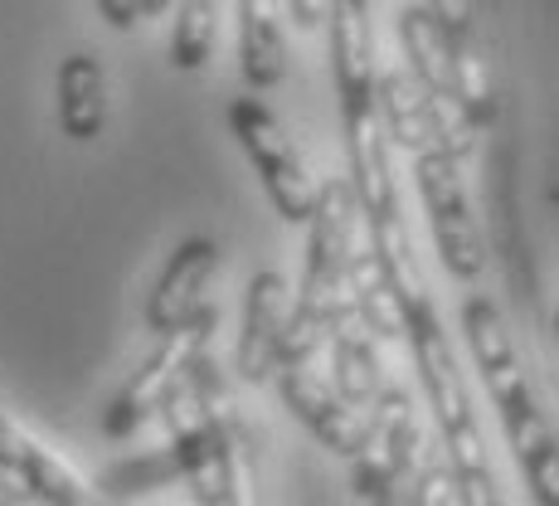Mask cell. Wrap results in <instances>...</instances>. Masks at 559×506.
<instances>
[{"label":"cell","mask_w":559,"mask_h":506,"mask_svg":"<svg viewBox=\"0 0 559 506\" xmlns=\"http://www.w3.org/2000/svg\"><path fill=\"white\" fill-rule=\"evenodd\" d=\"M424 424L404 390H380L365 414V438L356 448V492L370 502H394L400 487L424 468Z\"/></svg>","instance_id":"cell-1"},{"label":"cell","mask_w":559,"mask_h":506,"mask_svg":"<svg viewBox=\"0 0 559 506\" xmlns=\"http://www.w3.org/2000/svg\"><path fill=\"white\" fill-rule=\"evenodd\" d=\"M214 321H219V311L204 303L195 317L186 321V327L160 331V346L146 355V365L132 375V380H127V390L112 400V409H107V424H103L107 434H112V438H127V434H136V428H142L152 414H160V404H166L170 395L186 385L190 365H195L200 355L210 351Z\"/></svg>","instance_id":"cell-2"},{"label":"cell","mask_w":559,"mask_h":506,"mask_svg":"<svg viewBox=\"0 0 559 506\" xmlns=\"http://www.w3.org/2000/svg\"><path fill=\"white\" fill-rule=\"evenodd\" d=\"M229 127H234V137H239V146L249 152L253 170L263 176V190H267V200H273V210L283 214L287 224H307L311 204H317V180H311L297 142L283 132V122L258 98H234Z\"/></svg>","instance_id":"cell-3"},{"label":"cell","mask_w":559,"mask_h":506,"mask_svg":"<svg viewBox=\"0 0 559 506\" xmlns=\"http://www.w3.org/2000/svg\"><path fill=\"white\" fill-rule=\"evenodd\" d=\"M414 170H418V196L428 204V224H433L443 268L453 278H477L481 268H487V249H481V230H477V220H472L467 190H462L457 156L418 152Z\"/></svg>","instance_id":"cell-4"},{"label":"cell","mask_w":559,"mask_h":506,"mask_svg":"<svg viewBox=\"0 0 559 506\" xmlns=\"http://www.w3.org/2000/svg\"><path fill=\"white\" fill-rule=\"evenodd\" d=\"M311 361L302 365H277V390H283L287 409L341 458H356L360 438H365V409L341 400V390L331 380H321L317 370H307Z\"/></svg>","instance_id":"cell-5"},{"label":"cell","mask_w":559,"mask_h":506,"mask_svg":"<svg viewBox=\"0 0 559 506\" xmlns=\"http://www.w3.org/2000/svg\"><path fill=\"white\" fill-rule=\"evenodd\" d=\"M404 337L414 346V365H418V380H424L428 400H433V414H438V428H462V424H477L472 414V390L457 370V355L448 346L443 327H438V311L433 303L428 307H414L404 321Z\"/></svg>","instance_id":"cell-6"},{"label":"cell","mask_w":559,"mask_h":506,"mask_svg":"<svg viewBox=\"0 0 559 506\" xmlns=\"http://www.w3.org/2000/svg\"><path fill=\"white\" fill-rule=\"evenodd\" d=\"M287 317H293V287H287V278L273 273V268L253 273L249 278V297H243L239 351H234V365H239V375L249 385L273 380L277 351H283Z\"/></svg>","instance_id":"cell-7"},{"label":"cell","mask_w":559,"mask_h":506,"mask_svg":"<svg viewBox=\"0 0 559 506\" xmlns=\"http://www.w3.org/2000/svg\"><path fill=\"white\" fill-rule=\"evenodd\" d=\"M214 273H219V244L214 239H186L170 263L160 268L152 297H146V327L156 331H176L186 327L190 317L204 307V293H210Z\"/></svg>","instance_id":"cell-8"},{"label":"cell","mask_w":559,"mask_h":506,"mask_svg":"<svg viewBox=\"0 0 559 506\" xmlns=\"http://www.w3.org/2000/svg\"><path fill=\"white\" fill-rule=\"evenodd\" d=\"M346 117V152H350V190L360 200V214L374 220V214L400 210L394 200V166H390V137H384L380 107L360 103V107H341Z\"/></svg>","instance_id":"cell-9"},{"label":"cell","mask_w":559,"mask_h":506,"mask_svg":"<svg viewBox=\"0 0 559 506\" xmlns=\"http://www.w3.org/2000/svg\"><path fill=\"white\" fill-rule=\"evenodd\" d=\"M331 69H336L341 107L374 103V25H370V0H331Z\"/></svg>","instance_id":"cell-10"},{"label":"cell","mask_w":559,"mask_h":506,"mask_svg":"<svg viewBox=\"0 0 559 506\" xmlns=\"http://www.w3.org/2000/svg\"><path fill=\"white\" fill-rule=\"evenodd\" d=\"M374 107H380L384 137L404 146L408 156L418 152H443V137H438V113L428 89L414 79V69H390L374 79Z\"/></svg>","instance_id":"cell-11"},{"label":"cell","mask_w":559,"mask_h":506,"mask_svg":"<svg viewBox=\"0 0 559 506\" xmlns=\"http://www.w3.org/2000/svg\"><path fill=\"white\" fill-rule=\"evenodd\" d=\"M0 462L25 482V492H35V497H45V502L73 506V502L93 497V487L79 478V468H69L59 454H49L39 438H29L25 428L10 424L5 414H0Z\"/></svg>","instance_id":"cell-12"},{"label":"cell","mask_w":559,"mask_h":506,"mask_svg":"<svg viewBox=\"0 0 559 506\" xmlns=\"http://www.w3.org/2000/svg\"><path fill=\"white\" fill-rule=\"evenodd\" d=\"M501 424H507L511 454L521 462L535 502L559 506V438H555L550 419L540 414V404H535V395H521V400L501 404Z\"/></svg>","instance_id":"cell-13"},{"label":"cell","mask_w":559,"mask_h":506,"mask_svg":"<svg viewBox=\"0 0 559 506\" xmlns=\"http://www.w3.org/2000/svg\"><path fill=\"white\" fill-rule=\"evenodd\" d=\"M239 63L249 89H277L287 79L283 0H239Z\"/></svg>","instance_id":"cell-14"},{"label":"cell","mask_w":559,"mask_h":506,"mask_svg":"<svg viewBox=\"0 0 559 506\" xmlns=\"http://www.w3.org/2000/svg\"><path fill=\"white\" fill-rule=\"evenodd\" d=\"M107 122V73L98 54H69L59 63V127L69 142H93Z\"/></svg>","instance_id":"cell-15"},{"label":"cell","mask_w":559,"mask_h":506,"mask_svg":"<svg viewBox=\"0 0 559 506\" xmlns=\"http://www.w3.org/2000/svg\"><path fill=\"white\" fill-rule=\"evenodd\" d=\"M331 385L341 390V400L350 404H370L384 390V370H380V351H374V331L360 317H346L331 331Z\"/></svg>","instance_id":"cell-16"},{"label":"cell","mask_w":559,"mask_h":506,"mask_svg":"<svg viewBox=\"0 0 559 506\" xmlns=\"http://www.w3.org/2000/svg\"><path fill=\"white\" fill-rule=\"evenodd\" d=\"M400 39H404V59L414 69V79L424 83L433 98H457L453 93V49H448V30L438 25L433 10L408 5L400 10Z\"/></svg>","instance_id":"cell-17"},{"label":"cell","mask_w":559,"mask_h":506,"mask_svg":"<svg viewBox=\"0 0 559 506\" xmlns=\"http://www.w3.org/2000/svg\"><path fill=\"white\" fill-rule=\"evenodd\" d=\"M370 249H374V258H380V268H384V278H390L394 297H400L404 321H408V311H414V307L433 303L428 278H424V268H418V258H414V239H408L400 210L374 214V220H370Z\"/></svg>","instance_id":"cell-18"},{"label":"cell","mask_w":559,"mask_h":506,"mask_svg":"<svg viewBox=\"0 0 559 506\" xmlns=\"http://www.w3.org/2000/svg\"><path fill=\"white\" fill-rule=\"evenodd\" d=\"M346 287H350V307H356V317L374 331V337H404V307H400V297H394V287H390V278H384L370 239L350 249Z\"/></svg>","instance_id":"cell-19"},{"label":"cell","mask_w":559,"mask_h":506,"mask_svg":"<svg viewBox=\"0 0 559 506\" xmlns=\"http://www.w3.org/2000/svg\"><path fill=\"white\" fill-rule=\"evenodd\" d=\"M219 35V0H180L176 35H170V63L176 69H200L214 54Z\"/></svg>","instance_id":"cell-20"},{"label":"cell","mask_w":559,"mask_h":506,"mask_svg":"<svg viewBox=\"0 0 559 506\" xmlns=\"http://www.w3.org/2000/svg\"><path fill=\"white\" fill-rule=\"evenodd\" d=\"M414 506H462V482L453 472V462H428V468L414 472V482H408L404 492Z\"/></svg>","instance_id":"cell-21"},{"label":"cell","mask_w":559,"mask_h":506,"mask_svg":"<svg viewBox=\"0 0 559 506\" xmlns=\"http://www.w3.org/2000/svg\"><path fill=\"white\" fill-rule=\"evenodd\" d=\"M170 478H180V468H176V458H170V448H166V454H156V458H142V462L117 468L112 478H107V487L112 492H136V487H160V482H170Z\"/></svg>","instance_id":"cell-22"},{"label":"cell","mask_w":559,"mask_h":506,"mask_svg":"<svg viewBox=\"0 0 559 506\" xmlns=\"http://www.w3.org/2000/svg\"><path fill=\"white\" fill-rule=\"evenodd\" d=\"M98 10L112 30H132L142 20V0H98Z\"/></svg>","instance_id":"cell-23"},{"label":"cell","mask_w":559,"mask_h":506,"mask_svg":"<svg viewBox=\"0 0 559 506\" xmlns=\"http://www.w3.org/2000/svg\"><path fill=\"white\" fill-rule=\"evenodd\" d=\"M15 492H25V482H20L15 472H10L5 462H0V497H15Z\"/></svg>","instance_id":"cell-24"},{"label":"cell","mask_w":559,"mask_h":506,"mask_svg":"<svg viewBox=\"0 0 559 506\" xmlns=\"http://www.w3.org/2000/svg\"><path fill=\"white\" fill-rule=\"evenodd\" d=\"M176 0H142V15H160V10H170Z\"/></svg>","instance_id":"cell-25"},{"label":"cell","mask_w":559,"mask_h":506,"mask_svg":"<svg viewBox=\"0 0 559 506\" xmlns=\"http://www.w3.org/2000/svg\"><path fill=\"white\" fill-rule=\"evenodd\" d=\"M555 337H559V317H555Z\"/></svg>","instance_id":"cell-26"}]
</instances>
